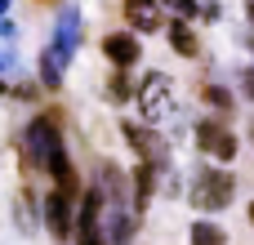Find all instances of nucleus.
I'll return each mask as SVG.
<instances>
[{
    "label": "nucleus",
    "instance_id": "nucleus-1",
    "mask_svg": "<svg viewBox=\"0 0 254 245\" xmlns=\"http://www.w3.org/2000/svg\"><path fill=\"white\" fill-rule=\"evenodd\" d=\"M27 152H31V161H36L40 170H49L54 183L76 201L80 183H76V170H71V161H67V147H63V134H58V116H54V112H49V116H36V121L27 125Z\"/></svg>",
    "mask_w": 254,
    "mask_h": 245
},
{
    "label": "nucleus",
    "instance_id": "nucleus-2",
    "mask_svg": "<svg viewBox=\"0 0 254 245\" xmlns=\"http://www.w3.org/2000/svg\"><path fill=\"white\" fill-rule=\"evenodd\" d=\"M138 112H143L147 125H156V121H165V116L174 112V85H170L165 71H152V76L138 85Z\"/></svg>",
    "mask_w": 254,
    "mask_h": 245
},
{
    "label": "nucleus",
    "instance_id": "nucleus-3",
    "mask_svg": "<svg viewBox=\"0 0 254 245\" xmlns=\"http://www.w3.org/2000/svg\"><path fill=\"white\" fill-rule=\"evenodd\" d=\"M232 174H223V170H201L196 174V187H192V201L201 205V210H228L232 205Z\"/></svg>",
    "mask_w": 254,
    "mask_h": 245
},
{
    "label": "nucleus",
    "instance_id": "nucleus-4",
    "mask_svg": "<svg viewBox=\"0 0 254 245\" xmlns=\"http://www.w3.org/2000/svg\"><path fill=\"white\" fill-rule=\"evenodd\" d=\"M196 143H201V152L214 156V161H232V156H237V138H232L228 125H214V121L196 125Z\"/></svg>",
    "mask_w": 254,
    "mask_h": 245
},
{
    "label": "nucleus",
    "instance_id": "nucleus-5",
    "mask_svg": "<svg viewBox=\"0 0 254 245\" xmlns=\"http://www.w3.org/2000/svg\"><path fill=\"white\" fill-rule=\"evenodd\" d=\"M45 223H49V232H54L58 241L71 237V196H67L63 187L49 192V201H45Z\"/></svg>",
    "mask_w": 254,
    "mask_h": 245
},
{
    "label": "nucleus",
    "instance_id": "nucleus-6",
    "mask_svg": "<svg viewBox=\"0 0 254 245\" xmlns=\"http://www.w3.org/2000/svg\"><path fill=\"white\" fill-rule=\"evenodd\" d=\"M98 205H103V196H98V192H89V196H85V205H80V219H76V241H80V245H103V237H98V228H103Z\"/></svg>",
    "mask_w": 254,
    "mask_h": 245
},
{
    "label": "nucleus",
    "instance_id": "nucleus-7",
    "mask_svg": "<svg viewBox=\"0 0 254 245\" xmlns=\"http://www.w3.org/2000/svg\"><path fill=\"white\" fill-rule=\"evenodd\" d=\"M103 54H107L116 67H134V62L143 58V45H138L129 31H112V36L103 40Z\"/></svg>",
    "mask_w": 254,
    "mask_h": 245
},
{
    "label": "nucleus",
    "instance_id": "nucleus-8",
    "mask_svg": "<svg viewBox=\"0 0 254 245\" xmlns=\"http://www.w3.org/2000/svg\"><path fill=\"white\" fill-rule=\"evenodd\" d=\"M125 22L134 31H156L161 27V4L156 0H125Z\"/></svg>",
    "mask_w": 254,
    "mask_h": 245
},
{
    "label": "nucleus",
    "instance_id": "nucleus-9",
    "mask_svg": "<svg viewBox=\"0 0 254 245\" xmlns=\"http://www.w3.org/2000/svg\"><path fill=\"white\" fill-rule=\"evenodd\" d=\"M125 138L134 143V152L143 161H165V138L152 134V129H138V125H125Z\"/></svg>",
    "mask_w": 254,
    "mask_h": 245
},
{
    "label": "nucleus",
    "instance_id": "nucleus-10",
    "mask_svg": "<svg viewBox=\"0 0 254 245\" xmlns=\"http://www.w3.org/2000/svg\"><path fill=\"white\" fill-rule=\"evenodd\" d=\"M76 40H80V13H76V9H67V13L58 18V31H54V49H58L63 58H71Z\"/></svg>",
    "mask_w": 254,
    "mask_h": 245
},
{
    "label": "nucleus",
    "instance_id": "nucleus-11",
    "mask_svg": "<svg viewBox=\"0 0 254 245\" xmlns=\"http://www.w3.org/2000/svg\"><path fill=\"white\" fill-rule=\"evenodd\" d=\"M152 192H156V170H152V165H138V170H134V205L147 210Z\"/></svg>",
    "mask_w": 254,
    "mask_h": 245
},
{
    "label": "nucleus",
    "instance_id": "nucleus-12",
    "mask_svg": "<svg viewBox=\"0 0 254 245\" xmlns=\"http://www.w3.org/2000/svg\"><path fill=\"white\" fill-rule=\"evenodd\" d=\"M40 80H45L49 89H58V85H63V54H58L54 45L40 54Z\"/></svg>",
    "mask_w": 254,
    "mask_h": 245
},
{
    "label": "nucleus",
    "instance_id": "nucleus-13",
    "mask_svg": "<svg viewBox=\"0 0 254 245\" xmlns=\"http://www.w3.org/2000/svg\"><path fill=\"white\" fill-rule=\"evenodd\" d=\"M129 232H134V223H129V214H121V210H112V219H107V245H125V241H129Z\"/></svg>",
    "mask_w": 254,
    "mask_h": 245
},
{
    "label": "nucleus",
    "instance_id": "nucleus-14",
    "mask_svg": "<svg viewBox=\"0 0 254 245\" xmlns=\"http://www.w3.org/2000/svg\"><path fill=\"white\" fill-rule=\"evenodd\" d=\"M170 45H174V54H183V58H196V36H192L183 22H174V27H170Z\"/></svg>",
    "mask_w": 254,
    "mask_h": 245
},
{
    "label": "nucleus",
    "instance_id": "nucleus-15",
    "mask_svg": "<svg viewBox=\"0 0 254 245\" xmlns=\"http://www.w3.org/2000/svg\"><path fill=\"white\" fill-rule=\"evenodd\" d=\"M192 245H228V237L214 223H192Z\"/></svg>",
    "mask_w": 254,
    "mask_h": 245
},
{
    "label": "nucleus",
    "instance_id": "nucleus-16",
    "mask_svg": "<svg viewBox=\"0 0 254 245\" xmlns=\"http://www.w3.org/2000/svg\"><path fill=\"white\" fill-rule=\"evenodd\" d=\"M107 94H112V103H125V98H129V76H125V67L107 80Z\"/></svg>",
    "mask_w": 254,
    "mask_h": 245
},
{
    "label": "nucleus",
    "instance_id": "nucleus-17",
    "mask_svg": "<svg viewBox=\"0 0 254 245\" xmlns=\"http://www.w3.org/2000/svg\"><path fill=\"white\" fill-rule=\"evenodd\" d=\"M205 103H214V107H232V98H228V89H219V85H205Z\"/></svg>",
    "mask_w": 254,
    "mask_h": 245
},
{
    "label": "nucleus",
    "instance_id": "nucleus-18",
    "mask_svg": "<svg viewBox=\"0 0 254 245\" xmlns=\"http://www.w3.org/2000/svg\"><path fill=\"white\" fill-rule=\"evenodd\" d=\"M174 13H179V18H192L196 4H192V0H174Z\"/></svg>",
    "mask_w": 254,
    "mask_h": 245
},
{
    "label": "nucleus",
    "instance_id": "nucleus-19",
    "mask_svg": "<svg viewBox=\"0 0 254 245\" xmlns=\"http://www.w3.org/2000/svg\"><path fill=\"white\" fill-rule=\"evenodd\" d=\"M246 94H250V103H254V71H246Z\"/></svg>",
    "mask_w": 254,
    "mask_h": 245
},
{
    "label": "nucleus",
    "instance_id": "nucleus-20",
    "mask_svg": "<svg viewBox=\"0 0 254 245\" xmlns=\"http://www.w3.org/2000/svg\"><path fill=\"white\" fill-rule=\"evenodd\" d=\"M4 9H9V0H0V18H4Z\"/></svg>",
    "mask_w": 254,
    "mask_h": 245
},
{
    "label": "nucleus",
    "instance_id": "nucleus-21",
    "mask_svg": "<svg viewBox=\"0 0 254 245\" xmlns=\"http://www.w3.org/2000/svg\"><path fill=\"white\" fill-rule=\"evenodd\" d=\"M250 223H254V201H250Z\"/></svg>",
    "mask_w": 254,
    "mask_h": 245
},
{
    "label": "nucleus",
    "instance_id": "nucleus-22",
    "mask_svg": "<svg viewBox=\"0 0 254 245\" xmlns=\"http://www.w3.org/2000/svg\"><path fill=\"white\" fill-rule=\"evenodd\" d=\"M250 22H254V0H250Z\"/></svg>",
    "mask_w": 254,
    "mask_h": 245
},
{
    "label": "nucleus",
    "instance_id": "nucleus-23",
    "mask_svg": "<svg viewBox=\"0 0 254 245\" xmlns=\"http://www.w3.org/2000/svg\"><path fill=\"white\" fill-rule=\"evenodd\" d=\"M36 4H49V0H36Z\"/></svg>",
    "mask_w": 254,
    "mask_h": 245
},
{
    "label": "nucleus",
    "instance_id": "nucleus-24",
    "mask_svg": "<svg viewBox=\"0 0 254 245\" xmlns=\"http://www.w3.org/2000/svg\"><path fill=\"white\" fill-rule=\"evenodd\" d=\"M250 49H254V36H250Z\"/></svg>",
    "mask_w": 254,
    "mask_h": 245
}]
</instances>
